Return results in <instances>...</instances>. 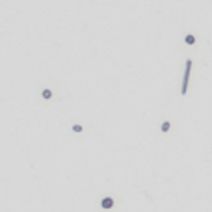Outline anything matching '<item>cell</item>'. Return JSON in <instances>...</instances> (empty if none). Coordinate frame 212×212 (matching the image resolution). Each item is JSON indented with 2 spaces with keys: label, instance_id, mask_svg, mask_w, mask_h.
Segmentation results:
<instances>
[{
  "label": "cell",
  "instance_id": "1",
  "mask_svg": "<svg viewBox=\"0 0 212 212\" xmlns=\"http://www.w3.org/2000/svg\"><path fill=\"white\" fill-rule=\"evenodd\" d=\"M190 69H192V62H186V73H184V80H182V95L186 93V89H188V78H190Z\"/></svg>",
  "mask_w": 212,
  "mask_h": 212
},
{
  "label": "cell",
  "instance_id": "2",
  "mask_svg": "<svg viewBox=\"0 0 212 212\" xmlns=\"http://www.w3.org/2000/svg\"><path fill=\"white\" fill-rule=\"evenodd\" d=\"M101 207L102 208H112L114 207V199H112V197H104V199L101 201Z\"/></svg>",
  "mask_w": 212,
  "mask_h": 212
},
{
  "label": "cell",
  "instance_id": "3",
  "mask_svg": "<svg viewBox=\"0 0 212 212\" xmlns=\"http://www.w3.org/2000/svg\"><path fill=\"white\" fill-rule=\"evenodd\" d=\"M186 43L193 45V43H195V37H193V35H186Z\"/></svg>",
  "mask_w": 212,
  "mask_h": 212
},
{
  "label": "cell",
  "instance_id": "4",
  "mask_svg": "<svg viewBox=\"0 0 212 212\" xmlns=\"http://www.w3.org/2000/svg\"><path fill=\"white\" fill-rule=\"evenodd\" d=\"M43 97H45V99H50V97H52V91H50V89H45V91H43Z\"/></svg>",
  "mask_w": 212,
  "mask_h": 212
},
{
  "label": "cell",
  "instance_id": "5",
  "mask_svg": "<svg viewBox=\"0 0 212 212\" xmlns=\"http://www.w3.org/2000/svg\"><path fill=\"white\" fill-rule=\"evenodd\" d=\"M168 130H169V123H168V121H166V123H164V125H162V132H168Z\"/></svg>",
  "mask_w": 212,
  "mask_h": 212
},
{
  "label": "cell",
  "instance_id": "6",
  "mask_svg": "<svg viewBox=\"0 0 212 212\" xmlns=\"http://www.w3.org/2000/svg\"><path fill=\"white\" fill-rule=\"evenodd\" d=\"M73 130H75V132H82V127H80V125H75V127H73Z\"/></svg>",
  "mask_w": 212,
  "mask_h": 212
}]
</instances>
